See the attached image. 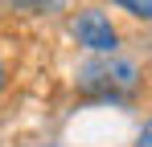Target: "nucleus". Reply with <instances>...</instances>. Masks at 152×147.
Here are the masks:
<instances>
[{"mask_svg": "<svg viewBox=\"0 0 152 147\" xmlns=\"http://www.w3.org/2000/svg\"><path fill=\"white\" fill-rule=\"evenodd\" d=\"M74 37H78V45L95 49V53H115L119 49V33H115L111 17L99 12V8H82L74 17Z\"/></svg>", "mask_w": 152, "mask_h": 147, "instance_id": "2", "label": "nucleus"}, {"mask_svg": "<svg viewBox=\"0 0 152 147\" xmlns=\"http://www.w3.org/2000/svg\"><path fill=\"white\" fill-rule=\"evenodd\" d=\"M136 147H152V122L140 131V139H136Z\"/></svg>", "mask_w": 152, "mask_h": 147, "instance_id": "4", "label": "nucleus"}, {"mask_svg": "<svg viewBox=\"0 0 152 147\" xmlns=\"http://www.w3.org/2000/svg\"><path fill=\"white\" fill-rule=\"evenodd\" d=\"M140 86V70L132 61H95L82 70V90L99 102H119Z\"/></svg>", "mask_w": 152, "mask_h": 147, "instance_id": "1", "label": "nucleus"}, {"mask_svg": "<svg viewBox=\"0 0 152 147\" xmlns=\"http://www.w3.org/2000/svg\"><path fill=\"white\" fill-rule=\"evenodd\" d=\"M119 8H127L132 17H140V21H152V0H115Z\"/></svg>", "mask_w": 152, "mask_h": 147, "instance_id": "3", "label": "nucleus"}, {"mask_svg": "<svg viewBox=\"0 0 152 147\" xmlns=\"http://www.w3.org/2000/svg\"><path fill=\"white\" fill-rule=\"evenodd\" d=\"M4 82H8V78H4V66H0V90H4Z\"/></svg>", "mask_w": 152, "mask_h": 147, "instance_id": "5", "label": "nucleus"}]
</instances>
